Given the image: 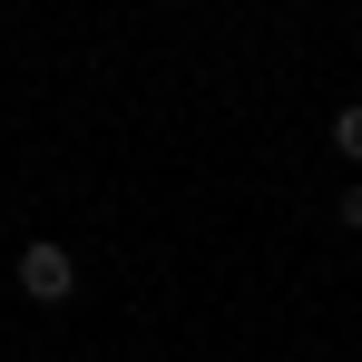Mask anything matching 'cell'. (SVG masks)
<instances>
[{
  "label": "cell",
  "mask_w": 362,
  "mask_h": 362,
  "mask_svg": "<svg viewBox=\"0 0 362 362\" xmlns=\"http://www.w3.org/2000/svg\"><path fill=\"white\" fill-rule=\"evenodd\" d=\"M20 294H30V303H69V294H78V255H69L59 235H30V245H20Z\"/></svg>",
  "instance_id": "cell-1"
},
{
  "label": "cell",
  "mask_w": 362,
  "mask_h": 362,
  "mask_svg": "<svg viewBox=\"0 0 362 362\" xmlns=\"http://www.w3.org/2000/svg\"><path fill=\"white\" fill-rule=\"evenodd\" d=\"M333 157H353V167H362V98H353V108H333Z\"/></svg>",
  "instance_id": "cell-2"
},
{
  "label": "cell",
  "mask_w": 362,
  "mask_h": 362,
  "mask_svg": "<svg viewBox=\"0 0 362 362\" xmlns=\"http://www.w3.org/2000/svg\"><path fill=\"white\" fill-rule=\"evenodd\" d=\"M333 226H353V235H362V186H343V196H333Z\"/></svg>",
  "instance_id": "cell-3"
}]
</instances>
